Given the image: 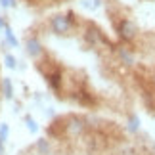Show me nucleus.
Wrapping results in <instances>:
<instances>
[{"instance_id":"obj_1","label":"nucleus","mask_w":155,"mask_h":155,"mask_svg":"<svg viewBox=\"0 0 155 155\" xmlns=\"http://www.w3.org/2000/svg\"><path fill=\"white\" fill-rule=\"evenodd\" d=\"M50 27L56 35H69L71 27H73V15H63V14H58V15H52L50 19Z\"/></svg>"},{"instance_id":"obj_2","label":"nucleus","mask_w":155,"mask_h":155,"mask_svg":"<svg viewBox=\"0 0 155 155\" xmlns=\"http://www.w3.org/2000/svg\"><path fill=\"white\" fill-rule=\"evenodd\" d=\"M136 33H138V29H136L134 21H130V19H121V21H119L117 35H119V38H121V40L130 42V40L136 38Z\"/></svg>"},{"instance_id":"obj_3","label":"nucleus","mask_w":155,"mask_h":155,"mask_svg":"<svg viewBox=\"0 0 155 155\" xmlns=\"http://www.w3.org/2000/svg\"><path fill=\"white\" fill-rule=\"evenodd\" d=\"M65 130H67L69 136H81L86 130V121L81 117H71L65 124Z\"/></svg>"},{"instance_id":"obj_4","label":"nucleus","mask_w":155,"mask_h":155,"mask_svg":"<svg viewBox=\"0 0 155 155\" xmlns=\"http://www.w3.org/2000/svg\"><path fill=\"white\" fill-rule=\"evenodd\" d=\"M117 58H119V61H121L123 65H127V67H132V65L136 63V58H134V54H132V50L128 48V46H124V44H121V46H117Z\"/></svg>"},{"instance_id":"obj_5","label":"nucleus","mask_w":155,"mask_h":155,"mask_svg":"<svg viewBox=\"0 0 155 155\" xmlns=\"http://www.w3.org/2000/svg\"><path fill=\"white\" fill-rule=\"evenodd\" d=\"M25 48H27V54L31 58H40L42 56V44H40V40L38 38H27V42H25Z\"/></svg>"},{"instance_id":"obj_6","label":"nucleus","mask_w":155,"mask_h":155,"mask_svg":"<svg viewBox=\"0 0 155 155\" xmlns=\"http://www.w3.org/2000/svg\"><path fill=\"white\" fill-rule=\"evenodd\" d=\"M48 82H50V86L52 88H58L61 86V73H59V71H54L52 75H48Z\"/></svg>"},{"instance_id":"obj_7","label":"nucleus","mask_w":155,"mask_h":155,"mask_svg":"<svg viewBox=\"0 0 155 155\" xmlns=\"http://www.w3.org/2000/svg\"><path fill=\"white\" fill-rule=\"evenodd\" d=\"M37 150H38L40 155H48V153H50V144H48V140H46V138H40V140L37 142Z\"/></svg>"},{"instance_id":"obj_8","label":"nucleus","mask_w":155,"mask_h":155,"mask_svg":"<svg viewBox=\"0 0 155 155\" xmlns=\"http://www.w3.org/2000/svg\"><path fill=\"white\" fill-rule=\"evenodd\" d=\"M2 92H4V96L8 98V100L14 96V86H12V81L10 79H4L2 81Z\"/></svg>"},{"instance_id":"obj_9","label":"nucleus","mask_w":155,"mask_h":155,"mask_svg":"<svg viewBox=\"0 0 155 155\" xmlns=\"http://www.w3.org/2000/svg\"><path fill=\"white\" fill-rule=\"evenodd\" d=\"M128 130H130V132H138V130H140V119L138 117H136V115H132V117H130L128 119Z\"/></svg>"},{"instance_id":"obj_10","label":"nucleus","mask_w":155,"mask_h":155,"mask_svg":"<svg viewBox=\"0 0 155 155\" xmlns=\"http://www.w3.org/2000/svg\"><path fill=\"white\" fill-rule=\"evenodd\" d=\"M4 29H6V38H8V42L12 46H17V44H19V42H17V38L14 37V33H12V29L10 27H4Z\"/></svg>"},{"instance_id":"obj_11","label":"nucleus","mask_w":155,"mask_h":155,"mask_svg":"<svg viewBox=\"0 0 155 155\" xmlns=\"http://www.w3.org/2000/svg\"><path fill=\"white\" fill-rule=\"evenodd\" d=\"M8 132H10L8 124H2V127H0V140H2V142H6V138H8Z\"/></svg>"},{"instance_id":"obj_12","label":"nucleus","mask_w":155,"mask_h":155,"mask_svg":"<svg viewBox=\"0 0 155 155\" xmlns=\"http://www.w3.org/2000/svg\"><path fill=\"white\" fill-rule=\"evenodd\" d=\"M4 61H6V67L15 69V58H14V56H6V58H4Z\"/></svg>"},{"instance_id":"obj_13","label":"nucleus","mask_w":155,"mask_h":155,"mask_svg":"<svg viewBox=\"0 0 155 155\" xmlns=\"http://www.w3.org/2000/svg\"><path fill=\"white\" fill-rule=\"evenodd\" d=\"M25 121H27V127H29V130H31V132H37V130H38V127H37V123H35V121H33L31 117H27Z\"/></svg>"},{"instance_id":"obj_14","label":"nucleus","mask_w":155,"mask_h":155,"mask_svg":"<svg viewBox=\"0 0 155 155\" xmlns=\"http://www.w3.org/2000/svg\"><path fill=\"white\" fill-rule=\"evenodd\" d=\"M0 4H2L4 8H14V6H15V0H0Z\"/></svg>"},{"instance_id":"obj_15","label":"nucleus","mask_w":155,"mask_h":155,"mask_svg":"<svg viewBox=\"0 0 155 155\" xmlns=\"http://www.w3.org/2000/svg\"><path fill=\"white\" fill-rule=\"evenodd\" d=\"M2 27H6V23H4V19H2V17H0V29H2Z\"/></svg>"},{"instance_id":"obj_16","label":"nucleus","mask_w":155,"mask_h":155,"mask_svg":"<svg viewBox=\"0 0 155 155\" xmlns=\"http://www.w3.org/2000/svg\"><path fill=\"white\" fill-rule=\"evenodd\" d=\"M2 150H4V142L0 140V153H2Z\"/></svg>"},{"instance_id":"obj_17","label":"nucleus","mask_w":155,"mask_h":155,"mask_svg":"<svg viewBox=\"0 0 155 155\" xmlns=\"http://www.w3.org/2000/svg\"><path fill=\"white\" fill-rule=\"evenodd\" d=\"M153 82H155V77H153Z\"/></svg>"}]
</instances>
